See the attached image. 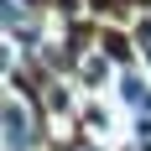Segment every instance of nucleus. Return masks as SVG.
I'll return each mask as SVG.
<instances>
[{"mask_svg":"<svg viewBox=\"0 0 151 151\" xmlns=\"http://www.w3.org/2000/svg\"><path fill=\"white\" fill-rule=\"evenodd\" d=\"M120 89H125V104H136V109H151V83H141V78H125Z\"/></svg>","mask_w":151,"mask_h":151,"instance_id":"1","label":"nucleus"},{"mask_svg":"<svg viewBox=\"0 0 151 151\" xmlns=\"http://www.w3.org/2000/svg\"><path fill=\"white\" fill-rule=\"evenodd\" d=\"M5 130H11V141H26V109L21 104H5Z\"/></svg>","mask_w":151,"mask_h":151,"instance_id":"2","label":"nucleus"},{"mask_svg":"<svg viewBox=\"0 0 151 151\" xmlns=\"http://www.w3.org/2000/svg\"><path fill=\"white\" fill-rule=\"evenodd\" d=\"M16 16H21V11H16V0H0V21H5V26H11Z\"/></svg>","mask_w":151,"mask_h":151,"instance_id":"3","label":"nucleus"}]
</instances>
